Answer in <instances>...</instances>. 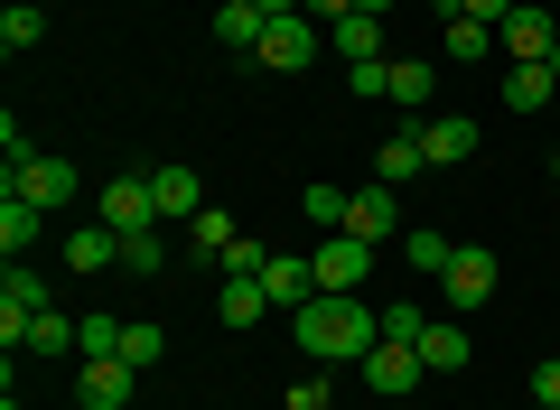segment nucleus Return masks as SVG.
Here are the masks:
<instances>
[{
    "label": "nucleus",
    "instance_id": "obj_1",
    "mask_svg": "<svg viewBox=\"0 0 560 410\" xmlns=\"http://www.w3.org/2000/svg\"><path fill=\"white\" fill-rule=\"evenodd\" d=\"M290 327H300V354H318V364H346V354H374L383 345V308H364V290H318L308 308H290Z\"/></svg>",
    "mask_w": 560,
    "mask_h": 410
},
{
    "label": "nucleus",
    "instance_id": "obj_2",
    "mask_svg": "<svg viewBox=\"0 0 560 410\" xmlns=\"http://www.w3.org/2000/svg\"><path fill=\"white\" fill-rule=\"evenodd\" d=\"M308 57H318V20H308V10L271 20V28H261V47H253V66H261V75H300Z\"/></svg>",
    "mask_w": 560,
    "mask_h": 410
},
{
    "label": "nucleus",
    "instance_id": "obj_3",
    "mask_svg": "<svg viewBox=\"0 0 560 410\" xmlns=\"http://www.w3.org/2000/svg\"><path fill=\"white\" fill-rule=\"evenodd\" d=\"M495 253H486V243H458V253H448V271H440V298L448 308H486V298H495Z\"/></svg>",
    "mask_w": 560,
    "mask_h": 410
},
{
    "label": "nucleus",
    "instance_id": "obj_4",
    "mask_svg": "<svg viewBox=\"0 0 560 410\" xmlns=\"http://www.w3.org/2000/svg\"><path fill=\"white\" fill-rule=\"evenodd\" d=\"M38 308H57V298H47V280L28 271V261H10V280H0V345H10V354L28 345V317H38Z\"/></svg>",
    "mask_w": 560,
    "mask_h": 410
},
{
    "label": "nucleus",
    "instance_id": "obj_5",
    "mask_svg": "<svg viewBox=\"0 0 560 410\" xmlns=\"http://www.w3.org/2000/svg\"><path fill=\"white\" fill-rule=\"evenodd\" d=\"M308 261H318V290H346V298L374 280V243H364V234H327Z\"/></svg>",
    "mask_w": 560,
    "mask_h": 410
},
{
    "label": "nucleus",
    "instance_id": "obj_6",
    "mask_svg": "<svg viewBox=\"0 0 560 410\" xmlns=\"http://www.w3.org/2000/svg\"><path fill=\"white\" fill-rule=\"evenodd\" d=\"M75 187H84V177H75V159H28V168L20 177H10V187H0V196H28V206H75Z\"/></svg>",
    "mask_w": 560,
    "mask_h": 410
},
{
    "label": "nucleus",
    "instance_id": "obj_7",
    "mask_svg": "<svg viewBox=\"0 0 560 410\" xmlns=\"http://www.w3.org/2000/svg\"><path fill=\"white\" fill-rule=\"evenodd\" d=\"M495 47H504V57H514V66H541V57H551V47H560V28H551V10H541V0H523L514 20L495 28Z\"/></svg>",
    "mask_w": 560,
    "mask_h": 410
},
{
    "label": "nucleus",
    "instance_id": "obj_8",
    "mask_svg": "<svg viewBox=\"0 0 560 410\" xmlns=\"http://www.w3.org/2000/svg\"><path fill=\"white\" fill-rule=\"evenodd\" d=\"M94 215L113 224V234H150V224H160V206H150V177H113V187L94 196Z\"/></svg>",
    "mask_w": 560,
    "mask_h": 410
},
{
    "label": "nucleus",
    "instance_id": "obj_9",
    "mask_svg": "<svg viewBox=\"0 0 560 410\" xmlns=\"http://www.w3.org/2000/svg\"><path fill=\"white\" fill-rule=\"evenodd\" d=\"M150 206H160V224H168V215H178V224H197V215H206V187H197V168H187V159L150 168Z\"/></svg>",
    "mask_w": 560,
    "mask_h": 410
},
{
    "label": "nucleus",
    "instance_id": "obj_10",
    "mask_svg": "<svg viewBox=\"0 0 560 410\" xmlns=\"http://www.w3.org/2000/svg\"><path fill=\"white\" fill-rule=\"evenodd\" d=\"M131 383H140V364H121V354H94V364L75 373V401H84V410H121V401H131Z\"/></svg>",
    "mask_w": 560,
    "mask_h": 410
},
{
    "label": "nucleus",
    "instance_id": "obj_11",
    "mask_svg": "<svg viewBox=\"0 0 560 410\" xmlns=\"http://www.w3.org/2000/svg\"><path fill=\"white\" fill-rule=\"evenodd\" d=\"M346 234H364L374 253L401 234V206H393V187H383V177H374V187H355V206H346Z\"/></svg>",
    "mask_w": 560,
    "mask_h": 410
},
{
    "label": "nucleus",
    "instance_id": "obj_12",
    "mask_svg": "<svg viewBox=\"0 0 560 410\" xmlns=\"http://www.w3.org/2000/svg\"><path fill=\"white\" fill-rule=\"evenodd\" d=\"M420 373H430V364H420V345H374V354H364V383H374L383 401L420 391Z\"/></svg>",
    "mask_w": 560,
    "mask_h": 410
},
{
    "label": "nucleus",
    "instance_id": "obj_13",
    "mask_svg": "<svg viewBox=\"0 0 560 410\" xmlns=\"http://www.w3.org/2000/svg\"><path fill=\"white\" fill-rule=\"evenodd\" d=\"M66 271H94V280H103V271H121V234H113L103 215H94V224H75V234H66Z\"/></svg>",
    "mask_w": 560,
    "mask_h": 410
},
{
    "label": "nucleus",
    "instance_id": "obj_14",
    "mask_svg": "<svg viewBox=\"0 0 560 410\" xmlns=\"http://www.w3.org/2000/svg\"><path fill=\"white\" fill-rule=\"evenodd\" d=\"M420 150H430V168H458V159L477 150V121L467 113H430L420 121Z\"/></svg>",
    "mask_w": 560,
    "mask_h": 410
},
{
    "label": "nucleus",
    "instance_id": "obj_15",
    "mask_svg": "<svg viewBox=\"0 0 560 410\" xmlns=\"http://www.w3.org/2000/svg\"><path fill=\"white\" fill-rule=\"evenodd\" d=\"M261 290H271V308H308V298H318V261H300V253H271Z\"/></svg>",
    "mask_w": 560,
    "mask_h": 410
},
{
    "label": "nucleus",
    "instance_id": "obj_16",
    "mask_svg": "<svg viewBox=\"0 0 560 410\" xmlns=\"http://www.w3.org/2000/svg\"><path fill=\"white\" fill-rule=\"evenodd\" d=\"M261 28H271V10H261V0H224V10H215V47H234V57H253Z\"/></svg>",
    "mask_w": 560,
    "mask_h": 410
},
{
    "label": "nucleus",
    "instance_id": "obj_17",
    "mask_svg": "<svg viewBox=\"0 0 560 410\" xmlns=\"http://www.w3.org/2000/svg\"><path fill=\"white\" fill-rule=\"evenodd\" d=\"M430 94H440V57H393V103L401 113H430Z\"/></svg>",
    "mask_w": 560,
    "mask_h": 410
},
{
    "label": "nucleus",
    "instance_id": "obj_18",
    "mask_svg": "<svg viewBox=\"0 0 560 410\" xmlns=\"http://www.w3.org/2000/svg\"><path fill=\"white\" fill-rule=\"evenodd\" d=\"M420 168H430V150H420V131H393V140L374 150V177H383V187H411Z\"/></svg>",
    "mask_w": 560,
    "mask_h": 410
},
{
    "label": "nucleus",
    "instance_id": "obj_19",
    "mask_svg": "<svg viewBox=\"0 0 560 410\" xmlns=\"http://www.w3.org/2000/svg\"><path fill=\"white\" fill-rule=\"evenodd\" d=\"M38 234H47V206H28V196H0V253L20 261Z\"/></svg>",
    "mask_w": 560,
    "mask_h": 410
},
{
    "label": "nucleus",
    "instance_id": "obj_20",
    "mask_svg": "<svg viewBox=\"0 0 560 410\" xmlns=\"http://www.w3.org/2000/svg\"><path fill=\"white\" fill-rule=\"evenodd\" d=\"M551 94H560L551 66H504V113H541Z\"/></svg>",
    "mask_w": 560,
    "mask_h": 410
},
{
    "label": "nucleus",
    "instance_id": "obj_21",
    "mask_svg": "<svg viewBox=\"0 0 560 410\" xmlns=\"http://www.w3.org/2000/svg\"><path fill=\"white\" fill-rule=\"evenodd\" d=\"M420 364H430V373H467V327H458V317H430V336H420Z\"/></svg>",
    "mask_w": 560,
    "mask_h": 410
},
{
    "label": "nucleus",
    "instance_id": "obj_22",
    "mask_svg": "<svg viewBox=\"0 0 560 410\" xmlns=\"http://www.w3.org/2000/svg\"><path fill=\"white\" fill-rule=\"evenodd\" d=\"M215 317H224V327H261V317H271V290H261V280H224Z\"/></svg>",
    "mask_w": 560,
    "mask_h": 410
},
{
    "label": "nucleus",
    "instance_id": "obj_23",
    "mask_svg": "<svg viewBox=\"0 0 560 410\" xmlns=\"http://www.w3.org/2000/svg\"><path fill=\"white\" fill-rule=\"evenodd\" d=\"M75 336H84V317L38 308V317H28V345H20V354H75Z\"/></svg>",
    "mask_w": 560,
    "mask_h": 410
},
{
    "label": "nucleus",
    "instance_id": "obj_24",
    "mask_svg": "<svg viewBox=\"0 0 560 410\" xmlns=\"http://www.w3.org/2000/svg\"><path fill=\"white\" fill-rule=\"evenodd\" d=\"M234 243H243V234H234V215H224V206H206V215L187 224V253H197V261H224Z\"/></svg>",
    "mask_w": 560,
    "mask_h": 410
},
{
    "label": "nucleus",
    "instance_id": "obj_25",
    "mask_svg": "<svg viewBox=\"0 0 560 410\" xmlns=\"http://www.w3.org/2000/svg\"><path fill=\"white\" fill-rule=\"evenodd\" d=\"M346 206H355V196H346V187H327V177H308V196H300V215L318 224V234H346Z\"/></svg>",
    "mask_w": 560,
    "mask_h": 410
},
{
    "label": "nucleus",
    "instance_id": "obj_26",
    "mask_svg": "<svg viewBox=\"0 0 560 410\" xmlns=\"http://www.w3.org/2000/svg\"><path fill=\"white\" fill-rule=\"evenodd\" d=\"M448 253H458V243H448V234H430V224H411V234H401V261H411V271H430V280L448 271Z\"/></svg>",
    "mask_w": 560,
    "mask_h": 410
},
{
    "label": "nucleus",
    "instance_id": "obj_27",
    "mask_svg": "<svg viewBox=\"0 0 560 410\" xmlns=\"http://www.w3.org/2000/svg\"><path fill=\"white\" fill-rule=\"evenodd\" d=\"M327 38H337V57H383V20H364V10H346Z\"/></svg>",
    "mask_w": 560,
    "mask_h": 410
},
{
    "label": "nucleus",
    "instance_id": "obj_28",
    "mask_svg": "<svg viewBox=\"0 0 560 410\" xmlns=\"http://www.w3.org/2000/svg\"><path fill=\"white\" fill-rule=\"evenodd\" d=\"M346 94L355 103H393V57H355L346 66Z\"/></svg>",
    "mask_w": 560,
    "mask_h": 410
},
{
    "label": "nucleus",
    "instance_id": "obj_29",
    "mask_svg": "<svg viewBox=\"0 0 560 410\" xmlns=\"http://www.w3.org/2000/svg\"><path fill=\"white\" fill-rule=\"evenodd\" d=\"M121 327H131V317H113V308H84L75 354H84V364H94V354H121Z\"/></svg>",
    "mask_w": 560,
    "mask_h": 410
},
{
    "label": "nucleus",
    "instance_id": "obj_30",
    "mask_svg": "<svg viewBox=\"0 0 560 410\" xmlns=\"http://www.w3.org/2000/svg\"><path fill=\"white\" fill-rule=\"evenodd\" d=\"M38 38H47V10H28V0H10V10H0V47L20 57V47H38Z\"/></svg>",
    "mask_w": 560,
    "mask_h": 410
},
{
    "label": "nucleus",
    "instance_id": "obj_31",
    "mask_svg": "<svg viewBox=\"0 0 560 410\" xmlns=\"http://www.w3.org/2000/svg\"><path fill=\"white\" fill-rule=\"evenodd\" d=\"M121 271H131V280H160L168 271V243L160 234H121Z\"/></svg>",
    "mask_w": 560,
    "mask_h": 410
},
{
    "label": "nucleus",
    "instance_id": "obj_32",
    "mask_svg": "<svg viewBox=\"0 0 560 410\" xmlns=\"http://www.w3.org/2000/svg\"><path fill=\"white\" fill-rule=\"evenodd\" d=\"M420 336H430V308L420 298H393L383 308V345H420Z\"/></svg>",
    "mask_w": 560,
    "mask_h": 410
},
{
    "label": "nucleus",
    "instance_id": "obj_33",
    "mask_svg": "<svg viewBox=\"0 0 560 410\" xmlns=\"http://www.w3.org/2000/svg\"><path fill=\"white\" fill-rule=\"evenodd\" d=\"M448 57H458V66L495 57V28H486V20H467V10H458V20H448Z\"/></svg>",
    "mask_w": 560,
    "mask_h": 410
},
{
    "label": "nucleus",
    "instance_id": "obj_34",
    "mask_svg": "<svg viewBox=\"0 0 560 410\" xmlns=\"http://www.w3.org/2000/svg\"><path fill=\"white\" fill-rule=\"evenodd\" d=\"M160 354H168V336L150 327V317H131V327H121V364H140V373H150Z\"/></svg>",
    "mask_w": 560,
    "mask_h": 410
},
{
    "label": "nucleus",
    "instance_id": "obj_35",
    "mask_svg": "<svg viewBox=\"0 0 560 410\" xmlns=\"http://www.w3.org/2000/svg\"><path fill=\"white\" fill-rule=\"evenodd\" d=\"M261 271H271V253H261V243H253V234H243V243H234V253H224V280H261Z\"/></svg>",
    "mask_w": 560,
    "mask_h": 410
},
{
    "label": "nucleus",
    "instance_id": "obj_36",
    "mask_svg": "<svg viewBox=\"0 0 560 410\" xmlns=\"http://www.w3.org/2000/svg\"><path fill=\"white\" fill-rule=\"evenodd\" d=\"M533 410H560V354H541V364H533Z\"/></svg>",
    "mask_w": 560,
    "mask_h": 410
},
{
    "label": "nucleus",
    "instance_id": "obj_37",
    "mask_svg": "<svg viewBox=\"0 0 560 410\" xmlns=\"http://www.w3.org/2000/svg\"><path fill=\"white\" fill-rule=\"evenodd\" d=\"M458 10H467V20H486V28H504V20L523 10V0H458Z\"/></svg>",
    "mask_w": 560,
    "mask_h": 410
},
{
    "label": "nucleus",
    "instance_id": "obj_38",
    "mask_svg": "<svg viewBox=\"0 0 560 410\" xmlns=\"http://www.w3.org/2000/svg\"><path fill=\"white\" fill-rule=\"evenodd\" d=\"M280 410H327V373H318V383H290V401H280Z\"/></svg>",
    "mask_w": 560,
    "mask_h": 410
},
{
    "label": "nucleus",
    "instance_id": "obj_39",
    "mask_svg": "<svg viewBox=\"0 0 560 410\" xmlns=\"http://www.w3.org/2000/svg\"><path fill=\"white\" fill-rule=\"evenodd\" d=\"M355 10H364V20H393V0H355Z\"/></svg>",
    "mask_w": 560,
    "mask_h": 410
},
{
    "label": "nucleus",
    "instance_id": "obj_40",
    "mask_svg": "<svg viewBox=\"0 0 560 410\" xmlns=\"http://www.w3.org/2000/svg\"><path fill=\"white\" fill-rule=\"evenodd\" d=\"M261 10H271V20H290V10H308V0H261Z\"/></svg>",
    "mask_w": 560,
    "mask_h": 410
},
{
    "label": "nucleus",
    "instance_id": "obj_41",
    "mask_svg": "<svg viewBox=\"0 0 560 410\" xmlns=\"http://www.w3.org/2000/svg\"><path fill=\"white\" fill-rule=\"evenodd\" d=\"M541 66H551V75H560V47H551V57H541Z\"/></svg>",
    "mask_w": 560,
    "mask_h": 410
}]
</instances>
